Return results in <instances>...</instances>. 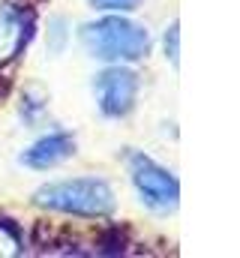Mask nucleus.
Instances as JSON below:
<instances>
[{"label":"nucleus","mask_w":240,"mask_h":258,"mask_svg":"<svg viewBox=\"0 0 240 258\" xmlns=\"http://www.w3.org/2000/svg\"><path fill=\"white\" fill-rule=\"evenodd\" d=\"M81 45L87 48L90 57L108 60V63H132L147 57L150 51V36L141 24L120 18V15H105L99 21H90L81 27Z\"/></svg>","instance_id":"f257e3e1"},{"label":"nucleus","mask_w":240,"mask_h":258,"mask_svg":"<svg viewBox=\"0 0 240 258\" xmlns=\"http://www.w3.org/2000/svg\"><path fill=\"white\" fill-rule=\"evenodd\" d=\"M33 201L39 207L84 216V219H102L114 210V192L99 177H75V180H54L39 186Z\"/></svg>","instance_id":"f03ea898"},{"label":"nucleus","mask_w":240,"mask_h":258,"mask_svg":"<svg viewBox=\"0 0 240 258\" xmlns=\"http://www.w3.org/2000/svg\"><path fill=\"white\" fill-rule=\"evenodd\" d=\"M126 165H129V177H132L135 189L147 207L168 213L180 204V183L168 168H162L159 162H153L150 156H144L138 150H129Z\"/></svg>","instance_id":"7ed1b4c3"},{"label":"nucleus","mask_w":240,"mask_h":258,"mask_svg":"<svg viewBox=\"0 0 240 258\" xmlns=\"http://www.w3.org/2000/svg\"><path fill=\"white\" fill-rule=\"evenodd\" d=\"M96 99H99V111L105 117H126L132 114L135 102H138V75L132 69H120L111 66L102 75H96Z\"/></svg>","instance_id":"20e7f679"},{"label":"nucleus","mask_w":240,"mask_h":258,"mask_svg":"<svg viewBox=\"0 0 240 258\" xmlns=\"http://www.w3.org/2000/svg\"><path fill=\"white\" fill-rule=\"evenodd\" d=\"M33 24L36 18L27 6H18V3L0 6V66L21 54V48L33 36Z\"/></svg>","instance_id":"39448f33"},{"label":"nucleus","mask_w":240,"mask_h":258,"mask_svg":"<svg viewBox=\"0 0 240 258\" xmlns=\"http://www.w3.org/2000/svg\"><path fill=\"white\" fill-rule=\"evenodd\" d=\"M72 153H75V138L69 132H51L21 153V165L36 168V171H48L60 162H66Z\"/></svg>","instance_id":"423d86ee"},{"label":"nucleus","mask_w":240,"mask_h":258,"mask_svg":"<svg viewBox=\"0 0 240 258\" xmlns=\"http://www.w3.org/2000/svg\"><path fill=\"white\" fill-rule=\"evenodd\" d=\"M96 246H99V252H105V255H117V252H126V246H129V237H126V228H105L102 234H99V240H96Z\"/></svg>","instance_id":"0eeeda50"},{"label":"nucleus","mask_w":240,"mask_h":258,"mask_svg":"<svg viewBox=\"0 0 240 258\" xmlns=\"http://www.w3.org/2000/svg\"><path fill=\"white\" fill-rule=\"evenodd\" d=\"M96 9H111V12H126V9H135L138 0H90Z\"/></svg>","instance_id":"6e6552de"},{"label":"nucleus","mask_w":240,"mask_h":258,"mask_svg":"<svg viewBox=\"0 0 240 258\" xmlns=\"http://www.w3.org/2000/svg\"><path fill=\"white\" fill-rule=\"evenodd\" d=\"M165 51H168V57H171V63L177 66V21L168 27V36H165Z\"/></svg>","instance_id":"1a4fd4ad"}]
</instances>
